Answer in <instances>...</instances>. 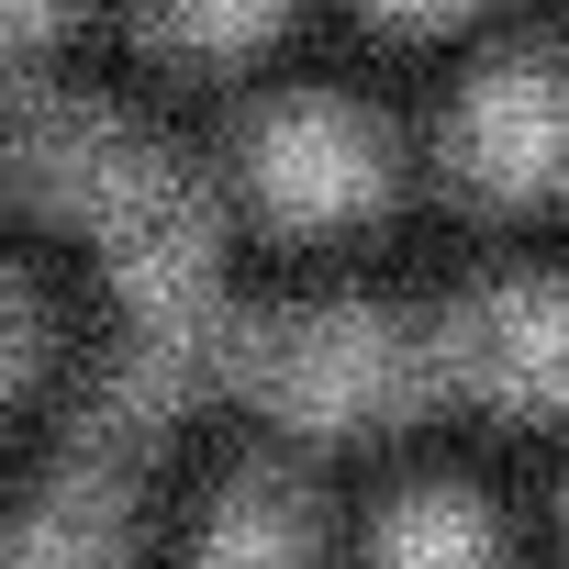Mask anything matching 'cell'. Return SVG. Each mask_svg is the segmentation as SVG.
Instances as JSON below:
<instances>
[{
    "mask_svg": "<svg viewBox=\"0 0 569 569\" xmlns=\"http://www.w3.org/2000/svg\"><path fill=\"white\" fill-rule=\"evenodd\" d=\"M12 168L46 212H68L112 246V291H123V347H112V380H101L112 436L157 425L201 369H234V325L212 302V223H201L168 146H146L101 101H23Z\"/></svg>",
    "mask_w": 569,
    "mask_h": 569,
    "instance_id": "cell-1",
    "label": "cell"
},
{
    "mask_svg": "<svg viewBox=\"0 0 569 569\" xmlns=\"http://www.w3.org/2000/svg\"><path fill=\"white\" fill-rule=\"evenodd\" d=\"M234 380L291 425H391L436 391V325H391L358 302L234 325Z\"/></svg>",
    "mask_w": 569,
    "mask_h": 569,
    "instance_id": "cell-2",
    "label": "cell"
},
{
    "mask_svg": "<svg viewBox=\"0 0 569 569\" xmlns=\"http://www.w3.org/2000/svg\"><path fill=\"white\" fill-rule=\"evenodd\" d=\"M436 380L525 413H569V279H480L436 313Z\"/></svg>",
    "mask_w": 569,
    "mask_h": 569,
    "instance_id": "cell-3",
    "label": "cell"
},
{
    "mask_svg": "<svg viewBox=\"0 0 569 569\" xmlns=\"http://www.w3.org/2000/svg\"><path fill=\"white\" fill-rule=\"evenodd\" d=\"M246 190L279 212V223H347L380 201V134L347 112V101H279L246 123Z\"/></svg>",
    "mask_w": 569,
    "mask_h": 569,
    "instance_id": "cell-4",
    "label": "cell"
},
{
    "mask_svg": "<svg viewBox=\"0 0 569 569\" xmlns=\"http://www.w3.org/2000/svg\"><path fill=\"white\" fill-rule=\"evenodd\" d=\"M447 157H458V179L469 190H547L558 168H569V68H547V57H491L469 90H458V112H447Z\"/></svg>",
    "mask_w": 569,
    "mask_h": 569,
    "instance_id": "cell-5",
    "label": "cell"
},
{
    "mask_svg": "<svg viewBox=\"0 0 569 569\" xmlns=\"http://www.w3.org/2000/svg\"><path fill=\"white\" fill-rule=\"evenodd\" d=\"M12 569H123V480L79 447L12 525Z\"/></svg>",
    "mask_w": 569,
    "mask_h": 569,
    "instance_id": "cell-6",
    "label": "cell"
},
{
    "mask_svg": "<svg viewBox=\"0 0 569 569\" xmlns=\"http://www.w3.org/2000/svg\"><path fill=\"white\" fill-rule=\"evenodd\" d=\"M190 569H313V502L291 480H234L201 513Z\"/></svg>",
    "mask_w": 569,
    "mask_h": 569,
    "instance_id": "cell-7",
    "label": "cell"
},
{
    "mask_svg": "<svg viewBox=\"0 0 569 569\" xmlns=\"http://www.w3.org/2000/svg\"><path fill=\"white\" fill-rule=\"evenodd\" d=\"M380 569H491V525L458 491H402L380 513Z\"/></svg>",
    "mask_w": 569,
    "mask_h": 569,
    "instance_id": "cell-8",
    "label": "cell"
},
{
    "mask_svg": "<svg viewBox=\"0 0 569 569\" xmlns=\"http://www.w3.org/2000/svg\"><path fill=\"white\" fill-rule=\"evenodd\" d=\"M268 23H279V0H146V34L179 46V57H223V46H246Z\"/></svg>",
    "mask_w": 569,
    "mask_h": 569,
    "instance_id": "cell-9",
    "label": "cell"
},
{
    "mask_svg": "<svg viewBox=\"0 0 569 569\" xmlns=\"http://www.w3.org/2000/svg\"><path fill=\"white\" fill-rule=\"evenodd\" d=\"M57 23H68V0H12V34H23V46H46Z\"/></svg>",
    "mask_w": 569,
    "mask_h": 569,
    "instance_id": "cell-10",
    "label": "cell"
},
{
    "mask_svg": "<svg viewBox=\"0 0 569 569\" xmlns=\"http://www.w3.org/2000/svg\"><path fill=\"white\" fill-rule=\"evenodd\" d=\"M380 12H402V23H436V12H458V0H380Z\"/></svg>",
    "mask_w": 569,
    "mask_h": 569,
    "instance_id": "cell-11",
    "label": "cell"
}]
</instances>
